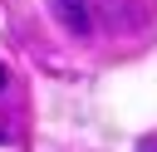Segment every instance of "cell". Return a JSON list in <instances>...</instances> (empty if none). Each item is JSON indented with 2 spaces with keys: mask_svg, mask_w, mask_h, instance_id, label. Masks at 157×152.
I'll use <instances>...</instances> for the list:
<instances>
[{
  "mask_svg": "<svg viewBox=\"0 0 157 152\" xmlns=\"http://www.w3.org/2000/svg\"><path fill=\"white\" fill-rule=\"evenodd\" d=\"M49 10L69 34H93V0H49Z\"/></svg>",
  "mask_w": 157,
  "mask_h": 152,
  "instance_id": "1",
  "label": "cell"
},
{
  "mask_svg": "<svg viewBox=\"0 0 157 152\" xmlns=\"http://www.w3.org/2000/svg\"><path fill=\"white\" fill-rule=\"evenodd\" d=\"M5 83H10V69H5V64H0V88H5Z\"/></svg>",
  "mask_w": 157,
  "mask_h": 152,
  "instance_id": "2",
  "label": "cell"
},
{
  "mask_svg": "<svg viewBox=\"0 0 157 152\" xmlns=\"http://www.w3.org/2000/svg\"><path fill=\"white\" fill-rule=\"evenodd\" d=\"M142 152H157V142H142Z\"/></svg>",
  "mask_w": 157,
  "mask_h": 152,
  "instance_id": "3",
  "label": "cell"
}]
</instances>
